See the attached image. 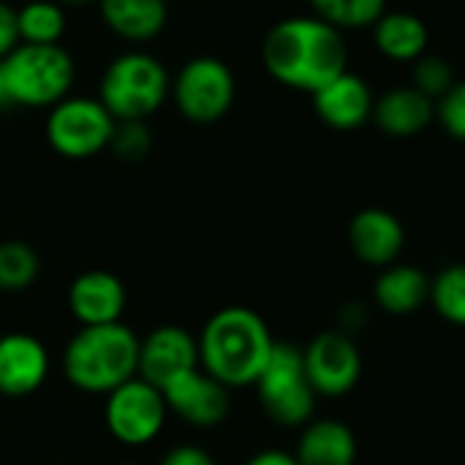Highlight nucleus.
Here are the masks:
<instances>
[{"mask_svg":"<svg viewBox=\"0 0 465 465\" xmlns=\"http://www.w3.org/2000/svg\"><path fill=\"white\" fill-rule=\"evenodd\" d=\"M16 27L22 44H60L68 27L65 5H60L57 0H27L22 8H16Z\"/></svg>","mask_w":465,"mask_h":465,"instance_id":"22","label":"nucleus"},{"mask_svg":"<svg viewBox=\"0 0 465 465\" xmlns=\"http://www.w3.org/2000/svg\"><path fill=\"white\" fill-rule=\"evenodd\" d=\"M229 392H232L229 387H223L210 373L196 368V371L174 379L163 390V401H166L169 414L180 417L185 425L210 430V428H218L229 417V411H232Z\"/></svg>","mask_w":465,"mask_h":465,"instance_id":"12","label":"nucleus"},{"mask_svg":"<svg viewBox=\"0 0 465 465\" xmlns=\"http://www.w3.org/2000/svg\"><path fill=\"white\" fill-rule=\"evenodd\" d=\"M199 368V341L193 332L177 324H163L139 338V371L136 376L161 392L180 376Z\"/></svg>","mask_w":465,"mask_h":465,"instance_id":"11","label":"nucleus"},{"mask_svg":"<svg viewBox=\"0 0 465 465\" xmlns=\"http://www.w3.org/2000/svg\"><path fill=\"white\" fill-rule=\"evenodd\" d=\"M436 123L458 142H465V79H458L447 95L436 101Z\"/></svg>","mask_w":465,"mask_h":465,"instance_id":"28","label":"nucleus"},{"mask_svg":"<svg viewBox=\"0 0 465 465\" xmlns=\"http://www.w3.org/2000/svg\"><path fill=\"white\" fill-rule=\"evenodd\" d=\"M373 46L392 63H414L430 46V30L425 19L414 11H392L387 8L379 22L371 27Z\"/></svg>","mask_w":465,"mask_h":465,"instance_id":"21","label":"nucleus"},{"mask_svg":"<svg viewBox=\"0 0 465 465\" xmlns=\"http://www.w3.org/2000/svg\"><path fill=\"white\" fill-rule=\"evenodd\" d=\"M313 16L324 19L338 30L373 27L379 16L390 8V0H308Z\"/></svg>","mask_w":465,"mask_h":465,"instance_id":"24","label":"nucleus"},{"mask_svg":"<svg viewBox=\"0 0 465 465\" xmlns=\"http://www.w3.org/2000/svg\"><path fill=\"white\" fill-rule=\"evenodd\" d=\"M49 465H68V463H49Z\"/></svg>","mask_w":465,"mask_h":465,"instance_id":"35","label":"nucleus"},{"mask_svg":"<svg viewBox=\"0 0 465 465\" xmlns=\"http://www.w3.org/2000/svg\"><path fill=\"white\" fill-rule=\"evenodd\" d=\"M139 371V335L117 322L79 327L63 349L65 381L84 395H109Z\"/></svg>","mask_w":465,"mask_h":465,"instance_id":"3","label":"nucleus"},{"mask_svg":"<svg viewBox=\"0 0 465 465\" xmlns=\"http://www.w3.org/2000/svg\"><path fill=\"white\" fill-rule=\"evenodd\" d=\"M65 302L71 316L79 322V327H101V324H117L123 322L128 292L123 281L109 270H84L79 272L68 292Z\"/></svg>","mask_w":465,"mask_h":465,"instance_id":"13","label":"nucleus"},{"mask_svg":"<svg viewBox=\"0 0 465 465\" xmlns=\"http://www.w3.org/2000/svg\"><path fill=\"white\" fill-rule=\"evenodd\" d=\"M0 76L8 104L25 109H52L71 95L76 63L63 44H19L0 60Z\"/></svg>","mask_w":465,"mask_h":465,"instance_id":"4","label":"nucleus"},{"mask_svg":"<svg viewBox=\"0 0 465 465\" xmlns=\"http://www.w3.org/2000/svg\"><path fill=\"white\" fill-rule=\"evenodd\" d=\"M373 300L390 316H411L430 302V275L417 264L395 262L376 275Z\"/></svg>","mask_w":465,"mask_h":465,"instance_id":"18","label":"nucleus"},{"mask_svg":"<svg viewBox=\"0 0 465 465\" xmlns=\"http://www.w3.org/2000/svg\"><path fill=\"white\" fill-rule=\"evenodd\" d=\"M155 144V136L147 125V120H117L109 150L114 158L125 163H139L150 155Z\"/></svg>","mask_w":465,"mask_h":465,"instance_id":"27","label":"nucleus"},{"mask_svg":"<svg viewBox=\"0 0 465 465\" xmlns=\"http://www.w3.org/2000/svg\"><path fill=\"white\" fill-rule=\"evenodd\" d=\"M349 248L362 264L384 270L401 262L406 248V226L384 207H365L349 221Z\"/></svg>","mask_w":465,"mask_h":465,"instance_id":"15","label":"nucleus"},{"mask_svg":"<svg viewBox=\"0 0 465 465\" xmlns=\"http://www.w3.org/2000/svg\"><path fill=\"white\" fill-rule=\"evenodd\" d=\"M458 82L455 68L447 57L441 54H430L425 52L420 60L411 63V87H417L420 93H425L428 98L439 101L441 95H447V90Z\"/></svg>","mask_w":465,"mask_h":465,"instance_id":"26","label":"nucleus"},{"mask_svg":"<svg viewBox=\"0 0 465 465\" xmlns=\"http://www.w3.org/2000/svg\"><path fill=\"white\" fill-rule=\"evenodd\" d=\"M60 5H74V8H79V5H90V3H98V0H57Z\"/></svg>","mask_w":465,"mask_h":465,"instance_id":"32","label":"nucleus"},{"mask_svg":"<svg viewBox=\"0 0 465 465\" xmlns=\"http://www.w3.org/2000/svg\"><path fill=\"white\" fill-rule=\"evenodd\" d=\"M172 95V76L161 57L144 49L117 54L101 74L98 101L114 120H150Z\"/></svg>","mask_w":465,"mask_h":465,"instance_id":"5","label":"nucleus"},{"mask_svg":"<svg viewBox=\"0 0 465 465\" xmlns=\"http://www.w3.org/2000/svg\"><path fill=\"white\" fill-rule=\"evenodd\" d=\"M166 417H169V409H166L163 392L139 376H134L131 381L109 392L104 403L106 430L123 447L153 444L161 436Z\"/></svg>","mask_w":465,"mask_h":465,"instance_id":"9","label":"nucleus"},{"mask_svg":"<svg viewBox=\"0 0 465 465\" xmlns=\"http://www.w3.org/2000/svg\"><path fill=\"white\" fill-rule=\"evenodd\" d=\"M8 106V98H5V84H3V76H0V109Z\"/></svg>","mask_w":465,"mask_h":465,"instance_id":"33","label":"nucleus"},{"mask_svg":"<svg viewBox=\"0 0 465 465\" xmlns=\"http://www.w3.org/2000/svg\"><path fill=\"white\" fill-rule=\"evenodd\" d=\"M262 65L278 84L313 95L349 71V44L343 30L313 14L289 16L267 30Z\"/></svg>","mask_w":465,"mask_h":465,"instance_id":"1","label":"nucleus"},{"mask_svg":"<svg viewBox=\"0 0 465 465\" xmlns=\"http://www.w3.org/2000/svg\"><path fill=\"white\" fill-rule=\"evenodd\" d=\"M41 275V256L25 240H3L0 242V292L22 294Z\"/></svg>","mask_w":465,"mask_h":465,"instance_id":"23","label":"nucleus"},{"mask_svg":"<svg viewBox=\"0 0 465 465\" xmlns=\"http://www.w3.org/2000/svg\"><path fill=\"white\" fill-rule=\"evenodd\" d=\"M376 128L392 139H411L436 123V101L411 84H398L384 90L373 101Z\"/></svg>","mask_w":465,"mask_h":465,"instance_id":"17","label":"nucleus"},{"mask_svg":"<svg viewBox=\"0 0 465 465\" xmlns=\"http://www.w3.org/2000/svg\"><path fill=\"white\" fill-rule=\"evenodd\" d=\"M196 341L199 368L229 390L253 387L278 343L267 322L245 305L215 311L204 322Z\"/></svg>","mask_w":465,"mask_h":465,"instance_id":"2","label":"nucleus"},{"mask_svg":"<svg viewBox=\"0 0 465 465\" xmlns=\"http://www.w3.org/2000/svg\"><path fill=\"white\" fill-rule=\"evenodd\" d=\"M433 311L455 327H465V262L441 267L430 278Z\"/></svg>","mask_w":465,"mask_h":465,"instance_id":"25","label":"nucleus"},{"mask_svg":"<svg viewBox=\"0 0 465 465\" xmlns=\"http://www.w3.org/2000/svg\"><path fill=\"white\" fill-rule=\"evenodd\" d=\"M300 441L294 458L300 465H354L357 463V436L354 430L332 417L311 420L300 428Z\"/></svg>","mask_w":465,"mask_h":465,"instance_id":"20","label":"nucleus"},{"mask_svg":"<svg viewBox=\"0 0 465 465\" xmlns=\"http://www.w3.org/2000/svg\"><path fill=\"white\" fill-rule=\"evenodd\" d=\"M101 22L128 44H147L158 38L169 22L166 0H98Z\"/></svg>","mask_w":465,"mask_h":465,"instance_id":"19","label":"nucleus"},{"mask_svg":"<svg viewBox=\"0 0 465 465\" xmlns=\"http://www.w3.org/2000/svg\"><path fill=\"white\" fill-rule=\"evenodd\" d=\"M172 98L188 123L213 125L223 120L237 101L234 71L215 54H196L185 60L172 79Z\"/></svg>","mask_w":465,"mask_h":465,"instance_id":"7","label":"nucleus"},{"mask_svg":"<svg viewBox=\"0 0 465 465\" xmlns=\"http://www.w3.org/2000/svg\"><path fill=\"white\" fill-rule=\"evenodd\" d=\"M158 465H218L213 460V455L196 444H180V447H172Z\"/></svg>","mask_w":465,"mask_h":465,"instance_id":"30","label":"nucleus"},{"mask_svg":"<svg viewBox=\"0 0 465 465\" xmlns=\"http://www.w3.org/2000/svg\"><path fill=\"white\" fill-rule=\"evenodd\" d=\"M264 414L281 428H305L316 414V392L308 381L302 349L275 343L267 368L253 384Z\"/></svg>","mask_w":465,"mask_h":465,"instance_id":"6","label":"nucleus"},{"mask_svg":"<svg viewBox=\"0 0 465 465\" xmlns=\"http://www.w3.org/2000/svg\"><path fill=\"white\" fill-rule=\"evenodd\" d=\"M313 112L332 131H357L373 117V90L365 76L346 71L313 95Z\"/></svg>","mask_w":465,"mask_h":465,"instance_id":"16","label":"nucleus"},{"mask_svg":"<svg viewBox=\"0 0 465 465\" xmlns=\"http://www.w3.org/2000/svg\"><path fill=\"white\" fill-rule=\"evenodd\" d=\"M302 362L319 398H343L362 379V351L354 335L343 330L319 332L302 349Z\"/></svg>","mask_w":465,"mask_h":465,"instance_id":"10","label":"nucleus"},{"mask_svg":"<svg viewBox=\"0 0 465 465\" xmlns=\"http://www.w3.org/2000/svg\"><path fill=\"white\" fill-rule=\"evenodd\" d=\"M245 465H300L294 452H283V450H264L256 452Z\"/></svg>","mask_w":465,"mask_h":465,"instance_id":"31","label":"nucleus"},{"mask_svg":"<svg viewBox=\"0 0 465 465\" xmlns=\"http://www.w3.org/2000/svg\"><path fill=\"white\" fill-rule=\"evenodd\" d=\"M117 120L109 109L90 95H68L46 114V142L68 161H87L109 150Z\"/></svg>","mask_w":465,"mask_h":465,"instance_id":"8","label":"nucleus"},{"mask_svg":"<svg viewBox=\"0 0 465 465\" xmlns=\"http://www.w3.org/2000/svg\"><path fill=\"white\" fill-rule=\"evenodd\" d=\"M117 465H142V463H117Z\"/></svg>","mask_w":465,"mask_h":465,"instance_id":"34","label":"nucleus"},{"mask_svg":"<svg viewBox=\"0 0 465 465\" xmlns=\"http://www.w3.org/2000/svg\"><path fill=\"white\" fill-rule=\"evenodd\" d=\"M19 27H16V8L0 0V60L8 57L19 46Z\"/></svg>","mask_w":465,"mask_h":465,"instance_id":"29","label":"nucleus"},{"mask_svg":"<svg viewBox=\"0 0 465 465\" xmlns=\"http://www.w3.org/2000/svg\"><path fill=\"white\" fill-rule=\"evenodd\" d=\"M49 349L30 332L0 335V395H35L49 379Z\"/></svg>","mask_w":465,"mask_h":465,"instance_id":"14","label":"nucleus"}]
</instances>
